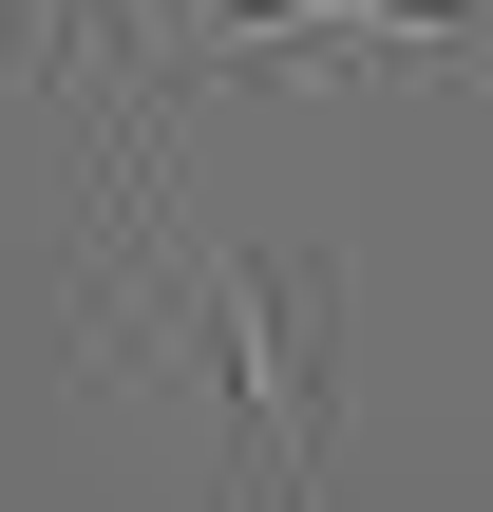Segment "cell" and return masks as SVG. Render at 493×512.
I'll use <instances>...</instances> for the list:
<instances>
[{"mask_svg": "<svg viewBox=\"0 0 493 512\" xmlns=\"http://www.w3.org/2000/svg\"><path fill=\"white\" fill-rule=\"evenodd\" d=\"M76 361L152 380L209 437V512H323V399H342V285L323 247H247L171 190L152 133L95 152L76 228Z\"/></svg>", "mask_w": 493, "mask_h": 512, "instance_id": "1", "label": "cell"}]
</instances>
